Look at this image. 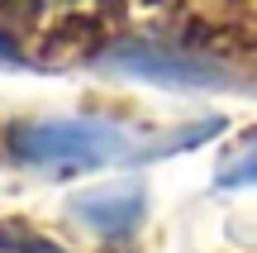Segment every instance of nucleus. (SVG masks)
I'll list each match as a JSON object with an SVG mask.
<instances>
[{"instance_id": "4", "label": "nucleus", "mask_w": 257, "mask_h": 253, "mask_svg": "<svg viewBox=\"0 0 257 253\" xmlns=\"http://www.w3.org/2000/svg\"><path fill=\"white\" fill-rule=\"evenodd\" d=\"M0 253H67V248L53 234H43L38 225H29L19 215H5L0 220Z\"/></svg>"}, {"instance_id": "2", "label": "nucleus", "mask_w": 257, "mask_h": 253, "mask_svg": "<svg viewBox=\"0 0 257 253\" xmlns=\"http://www.w3.org/2000/svg\"><path fill=\"white\" fill-rule=\"evenodd\" d=\"M100 67L134 76V81L167 86V91H224V86H233V72L219 57L191 53V48H167L153 38H124V43L100 48Z\"/></svg>"}, {"instance_id": "6", "label": "nucleus", "mask_w": 257, "mask_h": 253, "mask_svg": "<svg viewBox=\"0 0 257 253\" xmlns=\"http://www.w3.org/2000/svg\"><path fill=\"white\" fill-rule=\"evenodd\" d=\"M0 67H24V57H19V43L10 34H0Z\"/></svg>"}, {"instance_id": "1", "label": "nucleus", "mask_w": 257, "mask_h": 253, "mask_svg": "<svg viewBox=\"0 0 257 253\" xmlns=\"http://www.w3.org/2000/svg\"><path fill=\"white\" fill-rule=\"evenodd\" d=\"M10 158L43 177H76V172H100L110 162H138V143L110 120L48 115L10 129Z\"/></svg>"}, {"instance_id": "3", "label": "nucleus", "mask_w": 257, "mask_h": 253, "mask_svg": "<svg viewBox=\"0 0 257 253\" xmlns=\"http://www.w3.org/2000/svg\"><path fill=\"white\" fill-rule=\"evenodd\" d=\"M143 210H148L143 182H114V187L72 196V215L86 220V225H91L95 234H105V239H128L143 225Z\"/></svg>"}, {"instance_id": "8", "label": "nucleus", "mask_w": 257, "mask_h": 253, "mask_svg": "<svg viewBox=\"0 0 257 253\" xmlns=\"http://www.w3.org/2000/svg\"><path fill=\"white\" fill-rule=\"evenodd\" d=\"M0 5H10V0H0Z\"/></svg>"}, {"instance_id": "7", "label": "nucleus", "mask_w": 257, "mask_h": 253, "mask_svg": "<svg viewBox=\"0 0 257 253\" xmlns=\"http://www.w3.org/2000/svg\"><path fill=\"white\" fill-rule=\"evenodd\" d=\"M38 5H48V0H38Z\"/></svg>"}, {"instance_id": "5", "label": "nucleus", "mask_w": 257, "mask_h": 253, "mask_svg": "<svg viewBox=\"0 0 257 253\" xmlns=\"http://www.w3.org/2000/svg\"><path fill=\"white\" fill-rule=\"evenodd\" d=\"M248 182H257V143L219 167V187H248Z\"/></svg>"}]
</instances>
